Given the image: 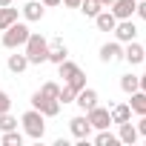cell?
<instances>
[{"label": "cell", "mask_w": 146, "mask_h": 146, "mask_svg": "<svg viewBox=\"0 0 146 146\" xmlns=\"http://www.w3.org/2000/svg\"><path fill=\"white\" fill-rule=\"evenodd\" d=\"M86 117H89L92 129H109V126H112V115H109V109H103V106L89 109V112H86Z\"/></svg>", "instance_id": "obj_7"}, {"label": "cell", "mask_w": 146, "mask_h": 146, "mask_svg": "<svg viewBox=\"0 0 146 146\" xmlns=\"http://www.w3.org/2000/svg\"><path fill=\"white\" fill-rule=\"evenodd\" d=\"M40 3H43V6L49 9V6H60V0H40Z\"/></svg>", "instance_id": "obj_33"}, {"label": "cell", "mask_w": 146, "mask_h": 146, "mask_svg": "<svg viewBox=\"0 0 146 146\" xmlns=\"http://www.w3.org/2000/svg\"><path fill=\"white\" fill-rule=\"evenodd\" d=\"M120 89L126 92V95H132V92H137L140 89V75H120Z\"/></svg>", "instance_id": "obj_19"}, {"label": "cell", "mask_w": 146, "mask_h": 146, "mask_svg": "<svg viewBox=\"0 0 146 146\" xmlns=\"http://www.w3.org/2000/svg\"><path fill=\"white\" fill-rule=\"evenodd\" d=\"M32 109H37L40 115H46V117H57L60 115V100H54V98H46L40 89L32 95Z\"/></svg>", "instance_id": "obj_4"}, {"label": "cell", "mask_w": 146, "mask_h": 146, "mask_svg": "<svg viewBox=\"0 0 146 146\" xmlns=\"http://www.w3.org/2000/svg\"><path fill=\"white\" fill-rule=\"evenodd\" d=\"M112 35H115L117 43H129V40H137V26L132 23V17L129 20H117L115 29H112Z\"/></svg>", "instance_id": "obj_5"}, {"label": "cell", "mask_w": 146, "mask_h": 146, "mask_svg": "<svg viewBox=\"0 0 146 146\" xmlns=\"http://www.w3.org/2000/svg\"><path fill=\"white\" fill-rule=\"evenodd\" d=\"M3 6H12V0H0V9H3Z\"/></svg>", "instance_id": "obj_35"}, {"label": "cell", "mask_w": 146, "mask_h": 146, "mask_svg": "<svg viewBox=\"0 0 146 146\" xmlns=\"http://www.w3.org/2000/svg\"><path fill=\"white\" fill-rule=\"evenodd\" d=\"M12 23H17V9L3 6V9H0V32H6Z\"/></svg>", "instance_id": "obj_20"}, {"label": "cell", "mask_w": 146, "mask_h": 146, "mask_svg": "<svg viewBox=\"0 0 146 146\" xmlns=\"http://www.w3.org/2000/svg\"><path fill=\"white\" fill-rule=\"evenodd\" d=\"M20 126H23V135H26V137L43 140V135H46V115H40L37 109H29V112H23Z\"/></svg>", "instance_id": "obj_2"}, {"label": "cell", "mask_w": 146, "mask_h": 146, "mask_svg": "<svg viewBox=\"0 0 146 146\" xmlns=\"http://www.w3.org/2000/svg\"><path fill=\"white\" fill-rule=\"evenodd\" d=\"M98 100H100V98H98V92H95V89H89V86H83V89L75 95V103H78L83 112L95 109V106H98Z\"/></svg>", "instance_id": "obj_12"}, {"label": "cell", "mask_w": 146, "mask_h": 146, "mask_svg": "<svg viewBox=\"0 0 146 146\" xmlns=\"http://www.w3.org/2000/svg\"><path fill=\"white\" fill-rule=\"evenodd\" d=\"M75 95H78L75 89H72V86H66V83H63V86H60V95H57V100H60V106H66V103H75Z\"/></svg>", "instance_id": "obj_25"}, {"label": "cell", "mask_w": 146, "mask_h": 146, "mask_svg": "<svg viewBox=\"0 0 146 146\" xmlns=\"http://www.w3.org/2000/svg\"><path fill=\"white\" fill-rule=\"evenodd\" d=\"M95 143H98V146H117V143H120V137H117V135H112V132H106V129H98Z\"/></svg>", "instance_id": "obj_23"}, {"label": "cell", "mask_w": 146, "mask_h": 146, "mask_svg": "<svg viewBox=\"0 0 146 146\" xmlns=\"http://www.w3.org/2000/svg\"><path fill=\"white\" fill-rule=\"evenodd\" d=\"M129 109L135 112V115H146V92H132L129 95Z\"/></svg>", "instance_id": "obj_18"}, {"label": "cell", "mask_w": 146, "mask_h": 146, "mask_svg": "<svg viewBox=\"0 0 146 146\" xmlns=\"http://www.w3.org/2000/svg\"><path fill=\"white\" fill-rule=\"evenodd\" d=\"M60 3L69 6V9H78V6H80V0H60Z\"/></svg>", "instance_id": "obj_32"}, {"label": "cell", "mask_w": 146, "mask_h": 146, "mask_svg": "<svg viewBox=\"0 0 146 146\" xmlns=\"http://www.w3.org/2000/svg\"><path fill=\"white\" fill-rule=\"evenodd\" d=\"M20 12H23V20H26V23H37V20H43L46 6L40 3V0H29V3H26Z\"/></svg>", "instance_id": "obj_10"}, {"label": "cell", "mask_w": 146, "mask_h": 146, "mask_svg": "<svg viewBox=\"0 0 146 146\" xmlns=\"http://www.w3.org/2000/svg\"><path fill=\"white\" fill-rule=\"evenodd\" d=\"M66 57H69L66 43H63V40H52V43H49V63H54V66H57V63H63Z\"/></svg>", "instance_id": "obj_15"}, {"label": "cell", "mask_w": 146, "mask_h": 146, "mask_svg": "<svg viewBox=\"0 0 146 146\" xmlns=\"http://www.w3.org/2000/svg\"><path fill=\"white\" fill-rule=\"evenodd\" d=\"M29 35H32V29L23 23V20H17V23H12L6 32H3V40H0V43H3V49H20L26 40H29Z\"/></svg>", "instance_id": "obj_3"}, {"label": "cell", "mask_w": 146, "mask_h": 146, "mask_svg": "<svg viewBox=\"0 0 146 146\" xmlns=\"http://www.w3.org/2000/svg\"><path fill=\"white\" fill-rule=\"evenodd\" d=\"M23 132H17V129H9V132H3V137H0V143L3 146H23Z\"/></svg>", "instance_id": "obj_21"}, {"label": "cell", "mask_w": 146, "mask_h": 146, "mask_svg": "<svg viewBox=\"0 0 146 146\" xmlns=\"http://www.w3.org/2000/svg\"><path fill=\"white\" fill-rule=\"evenodd\" d=\"M69 129H72V135H75L78 140H89V135H92V123H89L86 112L72 117V120H69Z\"/></svg>", "instance_id": "obj_6"}, {"label": "cell", "mask_w": 146, "mask_h": 146, "mask_svg": "<svg viewBox=\"0 0 146 146\" xmlns=\"http://www.w3.org/2000/svg\"><path fill=\"white\" fill-rule=\"evenodd\" d=\"M135 9H137V0H115V3L109 6V12H112L117 20H129V17H135Z\"/></svg>", "instance_id": "obj_8"}, {"label": "cell", "mask_w": 146, "mask_h": 146, "mask_svg": "<svg viewBox=\"0 0 146 146\" xmlns=\"http://www.w3.org/2000/svg\"><path fill=\"white\" fill-rule=\"evenodd\" d=\"M109 115H112V123H126V120H132L129 103H115V106L109 109Z\"/></svg>", "instance_id": "obj_17"}, {"label": "cell", "mask_w": 146, "mask_h": 146, "mask_svg": "<svg viewBox=\"0 0 146 146\" xmlns=\"http://www.w3.org/2000/svg\"><path fill=\"white\" fill-rule=\"evenodd\" d=\"M143 60H146V46H143Z\"/></svg>", "instance_id": "obj_36"}, {"label": "cell", "mask_w": 146, "mask_h": 146, "mask_svg": "<svg viewBox=\"0 0 146 146\" xmlns=\"http://www.w3.org/2000/svg\"><path fill=\"white\" fill-rule=\"evenodd\" d=\"M9 129H17V117H12L9 112L0 115V132H9Z\"/></svg>", "instance_id": "obj_26"}, {"label": "cell", "mask_w": 146, "mask_h": 146, "mask_svg": "<svg viewBox=\"0 0 146 146\" xmlns=\"http://www.w3.org/2000/svg\"><path fill=\"white\" fill-rule=\"evenodd\" d=\"M40 92H43L46 98H54V100H57V95H60V86H57L54 80H46V83L40 86Z\"/></svg>", "instance_id": "obj_27"}, {"label": "cell", "mask_w": 146, "mask_h": 146, "mask_svg": "<svg viewBox=\"0 0 146 146\" xmlns=\"http://www.w3.org/2000/svg\"><path fill=\"white\" fill-rule=\"evenodd\" d=\"M57 69H60V78H63V83H66L69 78H75L78 72H80V66H78V63H72L69 57H66L63 63H57Z\"/></svg>", "instance_id": "obj_22"}, {"label": "cell", "mask_w": 146, "mask_h": 146, "mask_svg": "<svg viewBox=\"0 0 146 146\" xmlns=\"http://www.w3.org/2000/svg\"><path fill=\"white\" fill-rule=\"evenodd\" d=\"M123 60H126L129 66H137V63H143V46H140L137 40H129V43H123Z\"/></svg>", "instance_id": "obj_11"}, {"label": "cell", "mask_w": 146, "mask_h": 146, "mask_svg": "<svg viewBox=\"0 0 146 146\" xmlns=\"http://www.w3.org/2000/svg\"><path fill=\"white\" fill-rule=\"evenodd\" d=\"M6 69L12 72V75H20V72H26V69H29V57H26V52L17 54V49H15V54H9V60H6Z\"/></svg>", "instance_id": "obj_14"}, {"label": "cell", "mask_w": 146, "mask_h": 146, "mask_svg": "<svg viewBox=\"0 0 146 146\" xmlns=\"http://www.w3.org/2000/svg\"><path fill=\"white\" fill-rule=\"evenodd\" d=\"M78 9H80L86 17H92V20H95V15H98L103 6H100V0H80V6H78Z\"/></svg>", "instance_id": "obj_24"}, {"label": "cell", "mask_w": 146, "mask_h": 146, "mask_svg": "<svg viewBox=\"0 0 146 146\" xmlns=\"http://www.w3.org/2000/svg\"><path fill=\"white\" fill-rule=\"evenodd\" d=\"M117 137H120V143L135 146V140L140 137V132H137V126H132V120H126V123H117Z\"/></svg>", "instance_id": "obj_13"}, {"label": "cell", "mask_w": 146, "mask_h": 146, "mask_svg": "<svg viewBox=\"0 0 146 146\" xmlns=\"http://www.w3.org/2000/svg\"><path fill=\"white\" fill-rule=\"evenodd\" d=\"M135 15H137L140 20H146V0H137V9H135Z\"/></svg>", "instance_id": "obj_30"}, {"label": "cell", "mask_w": 146, "mask_h": 146, "mask_svg": "<svg viewBox=\"0 0 146 146\" xmlns=\"http://www.w3.org/2000/svg\"><path fill=\"white\" fill-rule=\"evenodd\" d=\"M115 23H117V17H115L109 9H100V12L95 15V26H98L100 32H112V29H115Z\"/></svg>", "instance_id": "obj_16"}, {"label": "cell", "mask_w": 146, "mask_h": 146, "mask_svg": "<svg viewBox=\"0 0 146 146\" xmlns=\"http://www.w3.org/2000/svg\"><path fill=\"white\" fill-rule=\"evenodd\" d=\"M140 92H146V72L140 75Z\"/></svg>", "instance_id": "obj_34"}, {"label": "cell", "mask_w": 146, "mask_h": 146, "mask_svg": "<svg viewBox=\"0 0 146 146\" xmlns=\"http://www.w3.org/2000/svg\"><path fill=\"white\" fill-rule=\"evenodd\" d=\"M23 52H26V57H29V66H40V63L49 60V40H46L40 32H32L29 40L23 43Z\"/></svg>", "instance_id": "obj_1"}, {"label": "cell", "mask_w": 146, "mask_h": 146, "mask_svg": "<svg viewBox=\"0 0 146 146\" xmlns=\"http://www.w3.org/2000/svg\"><path fill=\"white\" fill-rule=\"evenodd\" d=\"M12 109V98H9V92H3V89H0V115H3V112H9Z\"/></svg>", "instance_id": "obj_29"}, {"label": "cell", "mask_w": 146, "mask_h": 146, "mask_svg": "<svg viewBox=\"0 0 146 146\" xmlns=\"http://www.w3.org/2000/svg\"><path fill=\"white\" fill-rule=\"evenodd\" d=\"M100 60H103V63H117V60H123V43H117V40L103 43V46H100Z\"/></svg>", "instance_id": "obj_9"}, {"label": "cell", "mask_w": 146, "mask_h": 146, "mask_svg": "<svg viewBox=\"0 0 146 146\" xmlns=\"http://www.w3.org/2000/svg\"><path fill=\"white\" fill-rule=\"evenodd\" d=\"M137 132L146 137V115H140V123H137Z\"/></svg>", "instance_id": "obj_31"}, {"label": "cell", "mask_w": 146, "mask_h": 146, "mask_svg": "<svg viewBox=\"0 0 146 146\" xmlns=\"http://www.w3.org/2000/svg\"><path fill=\"white\" fill-rule=\"evenodd\" d=\"M66 86H72L75 92H80V89L86 86V75H83V72H78L75 78H69V80H66Z\"/></svg>", "instance_id": "obj_28"}]
</instances>
